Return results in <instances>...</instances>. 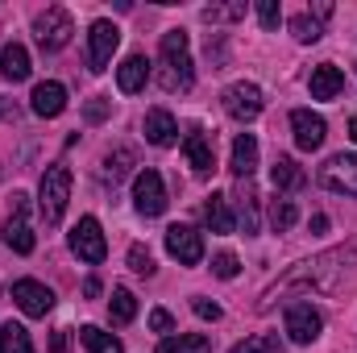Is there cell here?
I'll return each instance as SVG.
<instances>
[{"label":"cell","instance_id":"4","mask_svg":"<svg viewBox=\"0 0 357 353\" xmlns=\"http://www.w3.org/2000/svg\"><path fill=\"white\" fill-rule=\"evenodd\" d=\"M71 254H75L79 262H91V266H100L108 258V241H104V229H100L96 216H84V220L71 229Z\"/></svg>","mask_w":357,"mask_h":353},{"label":"cell","instance_id":"16","mask_svg":"<svg viewBox=\"0 0 357 353\" xmlns=\"http://www.w3.org/2000/svg\"><path fill=\"white\" fill-rule=\"evenodd\" d=\"M270 179H274V191H278V195H291V191H299V187L307 183L303 167H299L291 154H278V158H274V167H270Z\"/></svg>","mask_w":357,"mask_h":353},{"label":"cell","instance_id":"39","mask_svg":"<svg viewBox=\"0 0 357 353\" xmlns=\"http://www.w3.org/2000/svg\"><path fill=\"white\" fill-rule=\"evenodd\" d=\"M84 117H88L91 125H96V121H104V117H108V100H88V108H84Z\"/></svg>","mask_w":357,"mask_h":353},{"label":"cell","instance_id":"40","mask_svg":"<svg viewBox=\"0 0 357 353\" xmlns=\"http://www.w3.org/2000/svg\"><path fill=\"white\" fill-rule=\"evenodd\" d=\"M84 295H88V299L100 295V278H88V283H84Z\"/></svg>","mask_w":357,"mask_h":353},{"label":"cell","instance_id":"2","mask_svg":"<svg viewBox=\"0 0 357 353\" xmlns=\"http://www.w3.org/2000/svg\"><path fill=\"white\" fill-rule=\"evenodd\" d=\"M158 84L167 91H187L195 84V67H191V50H187V33L183 29L162 33V71H158Z\"/></svg>","mask_w":357,"mask_h":353},{"label":"cell","instance_id":"7","mask_svg":"<svg viewBox=\"0 0 357 353\" xmlns=\"http://www.w3.org/2000/svg\"><path fill=\"white\" fill-rule=\"evenodd\" d=\"M133 204L142 216H162L167 212V187H162V175L158 171H137L133 179Z\"/></svg>","mask_w":357,"mask_h":353},{"label":"cell","instance_id":"25","mask_svg":"<svg viewBox=\"0 0 357 353\" xmlns=\"http://www.w3.org/2000/svg\"><path fill=\"white\" fill-rule=\"evenodd\" d=\"M158 353H212V337L204 333H178V337H167Z\"/></svg>","mask_w":357,"mask_h":353},{"label":"cell","instance_id":"21","mask_svg":"<svg viewBox=\"0 0 357 353\" xmlns=\"http://www.w3.org/2000/svg\"><path fill=\"white\" fill-rule=\"evenodd\" d=\"M146 80H150V63H146V54H129V59L116 67V88L125 91V96L142 91L146 88Z\"/></svg>","mask_w":357,"mask_h":353},{"label":"cell","instance_id":"32","mask_svg":"<svg viewBox=\"0 0 357 353\" xmlns=\"http://www.w3.org/2000/svg\"><path fill=\"white\" fill-rule=\"evenodd\" d=\"M291 33L299 38V42H320V21L312 17V13H299V17H291Z\"/></svg>","mask_w":357,"mask_h":353},{"label":"cell","instance_id":"3","mask_svg":"<svg viewBox=\"0 0 357 353\" xmlns=\"http://www.w3.org/2000/svg\"><path fill=\"white\" fill-rule=\"evenodd\" d=\"M67 200H71V171L63 163L46 167V175L38 183V208H42V220L46 225H59L63 212H67Z\"/></svg>","mask_w":357,"mask_h":353},{"label":"cell","instance_id":"6","mask_svg":"<svg viewBox=\"0 0 357 353\" xmlns=\"http://www.w3.org/2000/svg\"><path fill=\"white\" fill-rule=\"evenodd\" d=\"M29 195L13 191V212L4 220V241L13 246V254H33V225H29Z\"/></svg>","mask_w":357,"mask_h":353},{"label":"cell","instance_id":"37","mask_svg":"<svg viewBox=\"0 0 357 353\" xmlns=\"http://www.w3.org/2000/svg\"><path fill=\"white\" fill-rule=\"evenodd\" d=\"M191 312H195L199 320H220V303H212V299H204V295L191 299Z\"/></svg>","mask_w":357,"mask_h":353},{"label":"cell","instance_id":"11","mask_svg":"<svg viewBox=\"0 0 357 353\" xmlns=\"http://www.w3.org/2000/svg\"><path fill=\"white\" fill-rule=\"evenodd\" d=\"M13 303L25 312V316H46L54 308V291L38 278H17L13 283Z\"/></svg>","mask_w":357,"mask_h":353},{"label":"cell","instance_id":"28","mask_svg":"<svg viewBox=\"0 0 357 353\" xmlns=\"http://www.w3.org/2000/svg\"><path fill=\"white\" fill-rule=\"evenodd\" d=\"M295 220H299V208H295V200H282V195H274V204H270V229H274V233H287Z\"/></svg>","mask_w":357,"mask_h":353},{"label":"cell","instance_id":"27","mask_svg":"<svg viewBox=\"0 0 357 353\" xmlns=\"http://www.w3.org/2000/svg\"><path fill=\"white\" fill-rule=\"evenodd\" d=\"M79 341L88 345V353H125V350H121V341H116L112 333H104V329H96V324L79 329Z\"/></svg>","mask_w":357,"mask_h":353},{"label":"cell","instance_id":"38","mask_svg":"<svg viewBox=\"0 0 357 353\" xmlns=\"http://www.w3.org/2000/svg\"><path fill=\"white\" fill-rule=\"evenodd\" d=\"M150 329H154V333H171V329H175V316H171L167 308H154V312H150Z\"/></svg>","mask_w":357,"mask_h":353},{"label":"cell","instance_id":"19","mask_svg":"<svg viewBox=\"0 0 357 353\" xmlns=\"http://www.w3.org/2000/svg\"><path fill=\"white\" fill-rule=\"evenodd\" d=\"M312 100H337L341 91H345V75H341V67H333V63H320L316 71H312Z\"/></svg>","mask_w":357,"mask_h":353},{"label":"cell","instance_id":"17","mask_svg":"<svg viewBox=\"0 0 357 353\" xmlns=\"http://www.w3.org/2000/svg\"><path fill=\"white\" fill-rule=\"evenodd\" d=\"M142 129H146V142H154V146H175L178 142V125L167 108H150Z\"/></svg>","mask_w":357,"mask_h":353},{"label":"cell","instance_id":"35","mask_svg":"<svg viewBox=\"0 0 357 353\" xmlns=\"http://www.w3.org/2000/svg\"><path fill=\"white\" fill-rule=\"evenodd\" d=\"M237 17H245V4H225V8L208 4L204 8V21H237Z\"/></svg>","mask_w":357,"mask_h":353},{"label":"cell","instance_id":"5","mask_svg":"<svg viewBox=\"0 0 357 353\" xmlns=\"http://www.w3.org/2000/svg\"><path fill=\"white\" fill-rule=\"evenodd\" d=\"M33 33H38V46L42 50H63L67 42H71V33H75V25H71V13L67 8H46L38 21H33Z\"/></svg>","mask_w":357,"mask_h":353},{"label":"cell","instance_id":"22","mask_svg":"<svg viewBox=\"0 0 357 353\" xmlns=\"http://www.w3.org/2000/svg\"><path fill=\"white\" fill-rule=\"evenodd\" d=\"M204 220H208V229H212V233H233V229H237V220H233L229 195L212 191V195H208V204H204Z\"/></svg>","mask_w":357,"mask_h":353},{"label":"cell","instance_id":"12","mask_svg":"<svg viewBox=\"0 0 357 353\" xmlns=\"http://www.w3.org/2000/svg\"><path fill=\"white\" fill-rule=\"evenodd\" d=\"M167 254L183 266H199L204 262V237L191 225H171L167 229Z\"/></svg>","mask_w":357,"mask_h":353},{"label":"cell","instance_id":"29","mask_svg":"<svg viewBox=\"0 0 357 353\" xmlns=\"http://www.w3.org/2000/svg\"><path fill=\"white\" fill-rule=\"evenodd\" d=\"M0 353H33V341L21 324H4L0 329Z\"/></svg>","mask_w":357,"mask_h":353},{"label":"cell","instance_id":"36","mask_svg":"<svg viewBox=\"0 0 357 353\" xmlns=\"http://www.w3.org/2000/svg\"><path fill=\"white\" fill-rule=\"evenodd\" d=\"M258 21H262L266 29H278V21H282V8H278V0H258Z\"/></svg>","mask_w":357,"mask_h":353},{"label":"cell","instance_id":"1","mask_svg":"<svg viewBox=\"0 0 357 353\" xmlns=\"http://www.w3.org/2000/svg\"><path fill=\"white\" fill-rule=\"evenodd\" d=\"M357 262V246H341V250H324L320 258H312V262H299L295 270H287L274 287H270L266 295L258 299V312H270L278 299H287V295H307V291H333L337 287V278L345 274V266Z\"/></svg>","mask_w":357,"mask_h":353},{"label":"cell","instance_id":"9","mask_svg":"<svg viewBox=\"0 0 357 353\" xmlns=\"http://www.w3.org/2000/svg\"><path fill=\"white\" fill-rule=\"evenodd\" d=\"M320 333H324V316L312 303H291L287 308V337L295 345H312Z\"/></svg>","mask_w":357,"mask_h":353},{"label":"cell","instance_id":"23","mask_svg":"<svg viewBox=\"0 0 357 353\" xmlns=\"http://www.w3.org/2000/svg\"><path fill=\"white\" fill-rule=\"evenodd\" d=\"M0 75L8 80V84H21V80H29V50L25 46H4L0 50Z\"/></svg>","mask_w":357,"mask_h":353},{"label":"cell","instance_id":"43","mask_svg":"<svg viewBox=\"0 0 357 353\" xmlns=\"http://www.w3.org/2000/svg\"><path fill=\"white\" fill-rule=\"evenodd\" d=\"M4 108H8V104H4V100H0V117H4Z\"/></svg>","mask_w":357,"mask_h":353},{"label":"cell","instance_id":"24","mask_svg":"<svg viewBox=\"0 0 357 353\" xmlns=\"http://www.w3.org/2000/svg\"><path fill=\"white\" fill-rule=\"evenodd\" d=\"M241 187H237V212H241V229H245V237H254L258 233V191H254V183L250 179H237Z\"/></svg>","mask_w":357,"mask_h":353},{"label":"cell","instance_id":"30","mask_svg":"<svg viewBox=\"0 0 357 353\" xmlns=\"http://www.w3.org/2000/svg\"><path fill=\"white\" fill-rule=\"evenodd\" d=\"M229 353H282V341H278L274 333H254V337H245L241 345H233Z\"/></svg>","mask_w":357,"mask_h":353},{"label":"cell","instance_id":"33","mask_svg":"<svg viewBox=\"0 0 357 353\" xmlns=\"http://www.w3.org/2000/svg\"><path fill=\"white\" fill-rule=\"evenodd\" d=\"M129 270L133 274H142V278H150L158 266H154V254L146 250V246H129Z\"/></svg>","mask_w":357,"mask_h":353},{"label":"cell","instance_id":"34","mask_svg":"<svg viewBox=\"0 0 357 353\" xmlns=\"http://www.w3.org/2000/svg\"><path fill=\"white\" fill-rule=\"evenodd\" d=\"M237 270H241V266H237V254H229V250H220V254L212 258V274H216V278H237Z\"/></svg>","mask_w":357,"mask_h":353},{"label":"cell","instance_id":"41","mask_svg":"<svg viewBox=\"0 0 357 353\" xmlns=\"http://www.w3.org/2000/svg\"><path fill=\"white\" fill-rule=\"evenodd\" d=\"M324 17H333V4H324V0H320V4H316V21H324Z\"/></svg>","mask_w":357,"mask_h":353},{"label":"cell","instance_id":"13","mask_svg":"<svg viewBox=\"0 0 357 353\" xmlns=\"http://www.w3.org/2000/svg\"><path fill=\"white\" fill-rule=\"evenodd\" d=\"M291 133H295V146H299V150H320L324 137H328V125H324L320 112L295 108V112H291Z\"/></svg>","mask_w":357,"mask_h":353},{"label":"cell","instance_id":"8","mask_svg":"<svg viewBox=\"0 0 357 353\" xmlns=\"http://www.w3.org/2000/svg\"><path fill=\"white\" fill-rule=\"evenodd\" d=\"M116 46H121V29L112 25V21H96L88 33V71H104L108 63H112V54H116Z\"/></svg>","mask_w":357,"mask_h":353},{"label":"cell","instance_id":"26","mask_svg":"<svg viewBox=\"0 0 357 353\" xmlns=\"http://www.w3.org/2000/svg\"><path fill=\"white\" fill-rule=\"evenodd\" d=\"M108 316H112V324H129L137 316V295L129 287H116L112 291V303H108Z\"/></svg>","mask_w":357,"mask_h":353},{"label":"cell","instance_id":"15","mask_svg":"<svg viewBox=\"0 0 357 353\" xmlns=\"http://www.w3.org/2000/svg\"><path fill=\"white\" fill-rule=\"evenodd\" d=\"M29 108L38 112V117H59L63 108H67V88L63 84H54V80H46V84H38L33 88V96H29Z\"/></svg>","mask_w":357,"mask_h":353},{"label":"cell","instance_id":"10","mask_svg":"<svg viewBox=\"0 0 357 353\" xmlns=\"http://www.w3.org/2000/svg\"><path fill=\"white\" fill-rule=\"evenodd\" d=\"M320 183L337 195H357V154H333L320 167Z\"/></svg>","mask_w":357,"mask_h":353},{"label":"cell","instance_id":"31","mask_svg":"<svg viewBox=\"0 0 357 353\" xmlns=\"http://www.w3.org/2000/svg\"><path fill=\"white\" fill-rule=\"evenodd\" d=\"M133 163H137V154H133V150H116V154H108V158H104V175L116 183V179H125L129 171H133Z\"/></svg>","mask_w":357,"mask_h":353},{"label":"cell","instance_id":"42","mask_svg":"<svg viewBox=\"0 0 357 353\" xmlns=\"http://www.w3.org/2000/svg\"><path fill=\"white\" fill-rule=\"evenodd\" d=\"M349 137L357 142V112H354V121H349Z\"/></svg>","mask_w":357,"mask_h":353},{"label":"cell","instance_id":"20","mask_svg":"<svg viewBox=\"0 0 357 353\" xmlns=\"http://www.w3.org/2000/svg\"><path fill=\"white\" fill-rule=\"evenodd\" d=\"M229 167H233L237 179H254V171H258V137H254V133H241V137L233 142Z\"/></svg>","mask_w":357,"mask_h":353},{"label":"cell","instance_id":"14","mask_svg":"<svg viewBox=\"0 0 357 353\" xmlns=\"http://www.w3.org/2000/svg\"><path fill=\"white\" fill-rule=\"evenodd\" d=\"M225 112L233 121H254L262 112V91H258V84H233V88L225 91Z\"/></svg>","mask_w":357,"mask_h":353},{"label":"cell","instance_id":"18","mask_svg":"<svg viewBox=\"0 0 357 353\" xmlns=\"http://www.w3.org/2000/svg\"><path fill=\"white\" fill-rule=\"evenodd\" d=\"M183 154H187V163H191V171H195V175H208V171L216 167L212 142H208V133H199V129L183 137Z\"/></svg>","mask_w":357,"mask_h":353}]
</instances>
